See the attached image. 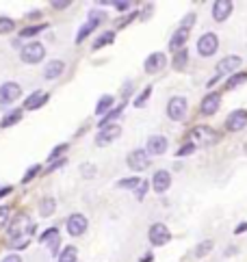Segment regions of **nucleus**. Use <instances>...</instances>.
Instances as JSON below:
<instances>
[{
  "label": "nucleus",
  "instance_id": "f257e3e1",
  "mask_svg": "<svg viewBox=\"0 0 247 262\" xmlns=\"http://www.w3.org/2000/svg\"><path fill=\"white\" fill-rule=\"evenodd\" d=\"M35 226H33V221L26 217V214H20L13 223H11V228H9V236H11V243H13V247L17 249H22L28 245V241H31V234H33Z\"/></svg>",
  "mask_w": 247,
  "mask_h": 262
},
{
  "label": "nucleus",
  "instance_id": "f03ea898",
  "mask_svg": "<svg viewBox=\"0 0 247 262\" xmlns=\"http://www.w3.org/2000/svg\"><path fill=\"white\" fill-rule=\"evenodd\" d=\"M44 54H46V48H44V46H42L39 41H31V43H26L24 48L20 50L22 61H24V63H31V65L39 63V61L44 59Z\"/></svg>",
  "mask_w": 247,
  "mask_h": 262
},
{
  "label": "nucleus",
  "instance_id": "7ed1b4c3",
  "mask_svg": "<svg viewBox=\"0 0 247 262\" xmlns=\"http://www.w3.org/2000/svg\"><path fill=\"white\" fill-rule=\"evenodd\" d=\"M217 48H219V39H217L215 33H206V35L199 37L197 52L202 54V57H213V54L217 52Z\"/></svg>",
  "mask_w": 247,
  "mask_h": 262
},
{
  "label": "nucleus",
  "instance_id": "20e7f679",
  "mask_svg": "<svg viewBox=\"0 0 247 262\" xmlns=\"http://www.w3.org/2000/svg\"><path fill=\"white\" fill-rule=\"evenodd\" d=\"M187 108H189L187 100H184L182 96H176V98L169 100V104H167V115H169V119H174V121H182L184 115H187Z\"/></svg>",
  "mask_w": 247,
  "mask_h": 262
},
{
  "label": "nucleus",
  "instance_id": "39448f33",
  "mask_svg": "<svg viewBox=\"0 0 247 262\" xmlns=\"http://www.w3.org/2000/svg\"><path fill=\"white\" fill-rule=\"evenodd\" d=\"M121 137V128L117 124H109V126H104L100 128V133L96 137V143L98 145H109L113 141H117V139Z\"/></svg>",
  "mask_w": 247,
  "mask_h": 262
},
{
  "label": "nucleus",
  "instance_id": "423d86ee",
  "mask_svg": "<svg viewBox=\"0 0 247 262\" xmlns=\"http://www.w3.org/2000/svg\"><path fill=\"white\" fill-rule=\"evenodd\" d=\"M22 96V89L17 82H5L3 87H0V104H13V102Z\"/></svg>",
  "mask_w": 247,
  "mask_h": 262
},
{
  "label": "nucleus",
  "instance_id": "0eeeda50",
  "mask_svg": "<svg viewBox=\"0 0 247 262\" xmlns=\"http://www.w3.org/2000/svg\"><path fill=\"white\" fill-rule=\"evenodd\" d=\"M150 165V154L143 152V149H135V152L128 154V167L132 171H143Z\"/></svg>",
  "mask_w": 247,
  "mask_h": 262
},
{
  "label": "nucleus",
  "instance_id": "6e6552de",
  "mask_svg": "<svg viewBox=\"0 0 247 262\" xmlns=\"http://www.w3.org/2000/svg\"><path fill=\"white\" fill-rule=\"evenodd\" d=\"M87 226H89V221H87V217H85V214H80V212L72 214V217L68 219V232L72 234V236H80V234H85Z\"/></svg>",
  "mask_w": 247,
  "mask_h": 262
},
{
  "label": "nucleus",
  "instance_id": "1a4fd4ad",
  "mask_svg": "<svg viewBox=\"0 0 247 262\" xmlns=\"http://www.w3.org/2000/svg\"><path fill=\"white\" fill-rule=\"evenodd\" d=\"M169 241V230L167 226H163V223H154V226L150 228V243L152 245H165V243Z\"/></svg>",
  "mask_w": 247,
  "mask_h": 262
},
{
  "label": "nucleus",
  "instance_id": "9d476101",
  "mask_svg": "<svg viewBox=\"0 0 247 262\" xmlns=\"http://www.w3.org/2000/svg\"><path fill=\"white\" fill-rule=\"evenodd\" d=\"M225 126H228V130H232V133H239V130H243L247 126V113L245 111H234V113H230V117H228Z\"/></svg>",
  "mask_w": 247,
  "mask_h": 262
},
{
  "label": "nucleus",
  "instance_id": "9b49d317",
  "mask_svg": "<svg viewBox=\"0 0 247 262\" xmlns=\"http://www.w3.org/2000/svg\"><path fill=\"white\" fill-rule=\"evenodd\" d=\"M230 13H232V3H230V0H217V3L213 5V17L217 22L228 20Z\"/></svg>",
  "mask_w": 247,
  "mask_h": 262
},
{
  "label": "nucleus",
  "instance_id": "f8f14e48",
  "mask_svg": "<svg viewBox=\"0 0 247 262\" xmlns=\"http://www.w3.org/2000/svg\"><path fill=\"white\" fill-rule=\"evenodd\" d=\"M169 184H172V176H169V171H156L154 178H152V189H154L156 193H165L169 189Z\"/></svg>",
  "mask_w": 247,
  "mask_h": 262
},
{
  "label": "nucleus",
  "instance_id": "ddd939ff",
  "mask_svg": "<svg viewBox=\"0 0 247 262\" xmlns=\"http://www.w3.org/2000/svg\"><path fill=\"white\" fill-rule=\"evenodd\" d=\"M42 243H44V245H48L50 254H59V245H61V234H59V230L50 228V230L42 236Z\"/></svg>",
  "mask_w": 247,
  "mask_h": 262
},
{
  "label": "nucleus",
  "instance_id": "4468645a",
  "mask_svg": "<svg viewBox=\"0 0 247 262\" xmlns=\"http://www.w3.org/2000/svg\"><path fill=\"white\" fill-rule=\"evenodd\" d=\"M193 141L199 143V145H208V143H215V141H217V135L213 133L211 128L199 126V128L193 130Z\"/></svg>",
  "mask_w": 247,
  "mask_h": 262
},
{
  "label": "nucleus",
  "instance_id": "2eb2a0df",
  "mask_svg": "<svg viewBox=\"0 0 247 262\" xmlns=\"http://www.w3.org/2000/svg\"><path fill=\"white\" fill-rule=\"evenodd\" d=\"M165 63H167V59H165V54H163V52L150 54L148 61H146V72H148V74H156L158 70H163V68H165Z\"/></svg>",
  "mask_w": 247,
  "mask_h": 262
},
{
  "label": "nucleus",
  "instance_id": "dca6fc26",
  "mask_svg": "<svg viewBox=\"0 0 247 262\" xmlns=\"http://www.w3.org/2000/svg\"><path fill=\"white\" fill-rule=\"evenodd\" d=\"M219 104H221V96H219V93H208V96L202 100V113L204 115H213V113H217Z\"/></svg>",
  "mask_w": 247,
  "mask_h": 262
},
{
  "label": "nucleus",
  "instance_id": "f3484780",
  "mask_svg": "<svg viewBox=\"0 0 247 262\" xmlns=\"http://www.w3.org/2000/svg\"><path fill=\"white\" fill-rule=\"evenodd\" d=\"M165 149H167V139H165V137L154 135V137L148 139V154L158 156V154H163Z\"/></svg>",
  "mask_w": 247,
  "mask_h": 262
},
{
  "label": "nucleus",
  "instance_id": "a211bd4d",
  "mask_svg": "<svg viewBox=\"0 0 247 262\" xmlns=\"http://www.w3.org/2000/svg\"><path fill=\"white\" fill-rule=\"evenodd\" d=\"M46 102H48V93H44V91H35V93H31V98H26L24 108H28V111L39 108L42 104H46Z\"/></svg>",
  "mask_w": 247,
  "mask_h": 262
},
{
  "label": "nucleus",
  "instance_id": "6ab92c4d",
  "mask_svg": "<svg viewBox=\"0 0 247 262\" xmlns=\"http://www.w3.org/2000/svg\"><path fill=\"white\" fill-rule=\"evenodd\" d=\"M65 70V63L63 61H48V65H46V70H44V76L48 78V80H54V78H59L61 76V72Z\"/></svg>",
  "mask_w": 247,
  "mask_h": 262
},
{
  "label": "nucleus",
  "instance_id": "aec40b11",
  "mask_svg": "<svg viewBox=\"0 0 247 262\" xmlns=\"http://www.w3.org/2000/svg\"><path fill=\"white\" fill-rule=\"evenodd\" d=\"M241 65V59L239 57H225L219 65H217V74H230V72H234L236 68Z\"/></svg>",
  "mask_w": 247,
  "mask_h": 262
},
{
  "label": "nucleus",
  "instance_id": "412c9836",
  "mask_svg": "<svg viewBox=\"0 0 247 262\" xmlns=\"http://www.w3.org/2000/svg\"><path fill=\"white\" fill-rule=\"evenodd\" d=\"M187 39H189V31H184V29H180V31H176L174 33V37L169 39V48L172 50H182V46L187 43Z\"/></svg>",
  "mask_w": 247,
  "mask_h": 262
},
{
  "label": "nucleus",
  "instance_id": "4be33fe9",
  "mask_svg": "<svg viewBox=\"0 0 247 262\" xmlns=\"http://www.w3.org/2000/svg\"><path fill=\"white\" fill-rule=\"evenodd\" d=\"M111 104H113V96H102V100L98 102V106H96V113H98V117H100V119L109 113Z\"/></svg>",
  "mask_w": 247,
  "mask_h": 262
},
{
  "label": "nucleus",
  "instance_id": "5701e85b",
  "mask_svg": "<svg viewBox=\"0 0 247 262\" xmlns=\"http://www.w3.org/2000/svg\"><path fill=\"white\" fill-rule=\"evenodd\" d=\"M54 208H56V204H54V200H50V198H46L42 204H39V214L42 217H50V214L54 212Z\"/></svg>",
  "mask_w": 247,
  "mask_h": 262
},
{
  "label": "nucleus",
  "instance_id": "b1692460",
  "mask_svg": "<svg viewBox=\"0 0 247 262\" xmlns=\"http://www.w3.org/2000/svg\"><path fill=\"white\" fill-rule=\"evenodd\" d=\"M76 256H78V251H76V247L70 245L59 254V262H76Z\"/></svg>",
  "mask_w": 247,
  "mask_h": 262
},
{
  "label": "nucleus",
  "instance_id": "393cba45",
  "mask_svg": "<svg viewBox=\"0 0 247 262\" xmlns=\"http://www.w3.org/2000/svg\"><path fill=\"white\" fill-rule=\"evenodd\" d=\"M141 182L143 180H139V178H123V180L117 182V186H121V189H139Z\"/></svg>",
  "mask_w": 247,
  "mask_h": 262
},
{
  "label": "nucleus",
  "instance_id": "a878e982",
  "mask_svg": "<svg viewBox=\"0 0 247 262\" xmlns=\"http://www.w3.org/2000/svg\"><path fill=\"white\" fill-rule=\"evenodd\" d=\"M187 61H189V52H187V50L176 52V57H174V68H176V70H182L184 65H187Z\"/></svg>",
  "mask_w": 247,
  "mask_h": 262
},
{
  "label": "nucleus",
  "instance_id": "bb28decb",
  "mask_svg": "<svg viewBox=\"0 0 247 262\" xmlns=\"http://www.w3.org/2000/svg\"><path fill=\"white\" fill-rule=\"evenodd\" d=\"M113 39H115V35H113L111 31H109V33H102V35L98 37V39H96V43H93V48L98 50V48H102V46H109Z\"/></svg>",
  "mask_w": 247,
  "mask_h": 262
},
{
  "label": "nucleus",
  "instance_id": "cd10ccee",
  "mask_svg": "<svg viewBox=\"0 0 247 262\" xmlns=\"http://www.w3.org/2000/svg\"><path fill=\"white\" fill-rule=\"evenodd\" d=\"M121 108H123V106L119 104L117 108H113V111H109V113H107V115H104V117L100 119V128H104V126H109V121H111V119H115V117H119V113H121Z\"/></svg>",
  "mask_w": 247,
  "mask_h": 262
},
{
  "label": "nucleus",
  "instance_id": "c85d7f7f",
  "mask_svg": "<svg viewBox=\"0 0 247 262\" xmlns=\"http://www.w3.org/2000/svg\"><path fill=\"white\" fill-rule=\"evenodd\" d=\"M20 119H22V111H13V113H9V115L3 119V128H9L11 124H17Z\"/></svg>",
  "mask_w": 247,
  "mask_h": 262
},
{
  "label": "nucleus",
  "instance_id": "c756f323",
  "mask_svg": "<svg viewBox=\"0 0 247 262\" xmlns=\"http://www.w3.org/2000/svg\"><path fill=\"white\" fill-rule=\"evenodd\" d=\"M211 249H213V241H204V243H199V245L195 247V256L202 258V256H206Z\"/></svg>",
  "mask_w": 247,
  "mask_h": 262
},
{
  "label": "nucleus",
  "instance_id": "7c9ffc66",
  "mask_svg": "<svg viewBox=\"0 0 247 262\" xmlns=\"http://www.w3.org/2000/svg\"><path fill=\"white\" fill-rule=\"evenodd\" d=\"M247 80V74H234V76L228 80V89H234V87H239V85H243V82Z\"/></svg>",
  "mask_w": 247,
  "mask_h": 262
},
{
  "label": "nucleus",
  "instance_id": "2f4dec72",
  "mask_svg": "<svg viewBox=\"0 0 247 262\" xmlns=\"http://www.w3.org/2000/svg\"><path fill=\"white\" fill-rule=\"evenodd\" d=\"M93 29H96V24H93V22H87V24H85L83 29L78 31V35H76V43H80V41H83L85 37H87V35H89Z\"/></svg>",
  "mask_w": 247,
  "mask_h": 262
},
{
  "label": "nucleus",
  "instance_id": "473e14b6",
  "mask_svg": "<svg viewBox=\"0 0 247 262\" xmlns=\"http://www.w3.org/2000/svg\"><path fill=\"white\" fill-rule=\"evenodd\" d=\"M104 17H107V13L104 11H98V9H93V11H89V22H93L98 26V22H102Z\"/></svg>",
  "mask_w": 247,
  "mask_h": 262
},
{
  "label": "nucleus",
  "instance_id": "72a5a7b5",
  "mask_svg": "<svg viewBox=\"0 0 247 262\" xmlns=\"http://www.w3.org/2000/svg\"><path fill=\"white\" fill-rule=\"evenodd\" d=\"M150 93H152V87H146L143 93H141V96L135 100V106H143L146 102H148V98H150Z\"/></svg>",
  "mask_w": 247,
  "mask_h": 262
},
{
  "label": "nucleus",
  "instance_id": "f704fd0d",
  "mask_svg": "<svg viewBox=\"0 0 247 262\" xmlns=\"http://www.w3.org/2000/svg\"><path fill=\"white\" fill-rule=\"evenodd\" d=\"M9 31H13V20L0 17V33H9Z\"/></svg>",
  "mask_w": 247,
  "mask_h": 262
},
{
  "label": "nucleus",
  "instance_id": "c9c22d12",
  "mask_svg": "<svg viewBox=\"0 0 247 262\" xmlns=\"http://www.w3.org/2000/svg\"><path fill=\"white\" fill-rule=\"evenodd\" d=\"M44 26H46V24H37V26H31V29H24V31H22V35H24V37H31V35H37V33H39V31H44Z\"/></svg>",
  "mask_w": 247,
  "mask_h": 262
},
{
  "label": "nucleus",
  "instance_id": "e433bc0d",
  "mask_svg": "<svg viewBox=\"0 0 247 262\" xmlns=\"http://www.w3.org/2000/svg\"><path fill=\"white\" fill-rule=\"evenodd\" d=\"M9 212H11V210H9V206H0V228H3L5 223H7Z\"/></svg>",
  "mask_w": 247,
  "mask_h": 262
},
{
  "label": "nucleus",
  "instance_id": "4c0bfd02",
  "mask_svg": "<svg viewBox=\"0 0 247 262\" xmlns=\"http://www.w3.org/2000/svg\"><path fill=\"white\" fill-rule=\"evenodd\" d=\"M195 22V13H189L187 17H184V20H182V24H180V26H182V29L184 31H189V29H191V24Z\"/></svg>",
  "mask_w": 247,
  "mask_h": 262
},
{
  "label": "nucleus",
  "instance_id": "58836bf2",
  "mask_svg": "<svg viewBox=\"0 0 247 262\" xmlns=\"http://www.w3.org/2000/svg\"><path fill=\"white\" fill-rule=\"evenodd\" d=\"M193 149H195V145H193V143H187V145H182V149H180V152H178V156L191 154V152H193Z\"/></svg>",
  "mask_w": 247,
  "mask_h": 262
},
{
  "label": "nucleus",
  "instance_id": "ea45409f",
  "mask_svg": "<svg viewBox=\"0 0 247 262\" xmlns=\"http://www.w3.org/2000/svg\"><path fill=\"white\" fill-rule=\"evenodd\" d=\"M54 9H65V7H70V0H54V3H50Z\"/></svg>",
  "mask_w": 247,
  "mask_h": 262
},
{
  "label": "nucleus",
  "instance_id": "a19ab883",
  "mask_svg": "<svg viewBox=\"0 0 247 262\" xmlns=\"http://www.w3.org/2000/svg\"><path fill=\"white\" fill-rule=\"evenodd\" d=\"M37 171H39V165H35L31 171H26V176H24V180H22V182H28V180H31V178H33V176H35Z\"/></svg>",
  "mask_w": 247,
  "mask_h": 262
},
{
  "label": "nucleus",
  "instance_id": "79ce46f5",
  "mask_svg": "<svg viewBox=\"0 0 247 262\" xmlns=\"http://www.w3.org/2000/svg\"><path fill=\"white\" fill-rule=\"evenodd\" d=\"M65 149H68V145H56V149H54V152L50 154V161H52V158H56V156H59V154H63V152H65Z\"/></svg>",
  "mask_w": 247,
  "mask_h": 262
},
{
  "label": "nucleus",
  "instance_id": "37998d69",
  "mask_svg": "<svg viewBox=\"0 0 247 262\" xmlns=\"http://www.w3.org/2000/svg\"><path fill=\"white\" fill-rule=\"evenodd\" d=\"M3 262H22V258L17 256V254H9V256L3 258Z\"/></svg>",
  "mask_w": 247,
  "mask_h": 262
},
{
  "label": "nucleus",
  "instance_id": "c03bdc74",
  "mask_svg": "<svg viewBox=\"0 0 247 262\" xmlns=\"http://www.w3.org/2000/svg\"><path fill=\"white\" fill-rule=\"evenodd\" d=\"M146 189H148V182H141V186H139V189H137V198L141 200V198H143V193H146Z\"/></svg>",
  "mask_w": 247,
  "mask_h": 262
},
{
  "label": "nucleus",
  "instance_id": "a18cd8bd",
  "mask_svg": "<svg viewBox=\"0 0 247 262\" xmlns=\"http://www.w3.org/2000/svg\"><path fill=\"white\" fill-rule=\"evenodd\" d=\"M113 5H115V7L119 9V11H126V9L130 7V3H113Z\"/></svg>",
  "mask_w": 247,
  "mask_h": 262
},
{
  "label": "nucleus",
  "instance_id": "49530a36",
  "mask_svg": "<svg viewBox=\"0 0 247 262\" xmlns=\"http://www.w3.org/2000/svg\"><path fill=\"white\" fill-rule=\"evenodd\" d=\"M245 230H247V223H243V226L236 228V234H241V232H245Z\"/></svg>",
  "mask_w": 247,
  "mask_h": 262
},
{
  "label": "nucleus",
  "instance_id": "de8ad7c7",
  "mask_svg": "<svg viewBox=\"0 0 247 262\" xmlns=\"http://www.w3.org/2000/svg\"><path fill=\"white\" fill-rule=\"evenodd\" d=\"M9 191H11V189H9V186H7V189H3V191H0V198H3V195H7Z\"/></svg>",
  "mask_w": 247,
  "mask_h": 262
}]
</instances>
